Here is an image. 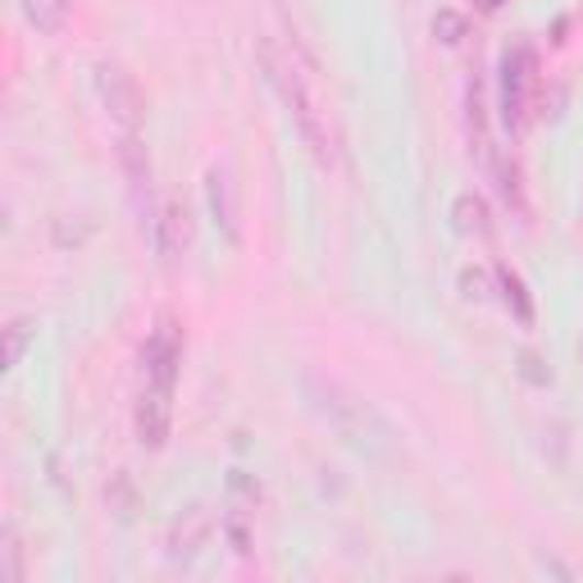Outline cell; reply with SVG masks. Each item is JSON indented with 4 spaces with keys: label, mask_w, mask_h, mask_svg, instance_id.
Returning a JSON list of instances; mask_svg holds the SVG:
<instances>
[{
    "label": "cell",
    "mask_w": 583,
    "mask_h": 583,
    "mask_svg": "<svg viewBox=\"0 0 583 583\" xmlns=\"http://www.w3.org/2000/svg\"><path fill=\"white\" fill-rule=\"evenodd\" d=\"M105 497H110V506H119V515H128L133 511V483H128V474H114L110 487H105Z\"/></svg>",
    "instance_id": "obj_18"
},
{
    "label": "cell",
    "mask_w": 583,
    "mask_h": 583,
    "mask_svg": "<svg viewBox=\"0 0 583 583\" xmlns=\"http://www.w3.org/2000/svg\"><path fill=\"white\" fill-rule=\"evenodd\" d=\"M460 288H466V296H483V269H466V273H460Z\"/></svg>",
    "instance_id": "obj_21"
},
{
    "label": "cell",
    "mask_w": 583,
    "mask_h": 583,
    "mask_svg": "<svg viewBox=\"0 0 583 583\" xmlns=\"http://www.w3.org/2000/svg\"><path fill=\"white\" fill-rule=\"evenodd\" d=\"M150 242H156L160 260L188 256V247H192V214H188V205H182V201H165V205H160V220H156V233H150Z\"/></svg>",
    "instance_id": "obj_9"
},
{
    "label": "cell",
    "mask_w": 583,
    "mask_h": 583,
    "mask_svg": "<svg viewBox=\"0 0 583 583\" xmlns=\"http://www.w3.org/2000/svg\"><path fill=\"white\" fill-rule=\"evenodd\" d=\"M220 529H224V538H228V547L237 551V557H247V551H251V525H247V515H242V511H228Z\"/></svg>",
    "instance_id": "obj_17"
},
{
    "label": "cell",
    "mask_w": 583,
    "mask_h": 583,
    "mask_svg": "<svg viewBox=\"0 0 583 583\" xmlns=\"http://www.w3.org/2000/svg\"><path fill=\"white\" fill-rule=\"evenodd\" d=\"M178 365H182V328L173 319H160L150 328L146 347H142V374H146V388H160V392H173L178 388Z\"/></svg>",
    "instance_id": "obj_6"
},
{
    "label": "cell",
    "mask_w": 583,
    "mask_h": 583,
    "mask_svg": "<svg viewBox=\"0 0 583 583\" xmlns=\"http://www.w3.org/2000/svg\"><path fill=\"white\" fill-rule=\"evenodd\" d=\"M260 65H265L269 87L279 91L283 114L292 119V128H296V137L305 142V150H311V156H315L324 169H333V165H337V137H333V128H328V110L319 105L315 82H311L315 59L305 55V51L296 46V37H292L288 51H279L273 42H265V46H260Z\"/></svg>",
    "instance_id": "obj_1"
},
{
    "label": "cell",
    "mask_w": 583,
    "mask_h": 583,
    "mask_svg": "<svg viewBox=\"0 0 583 583\" xmlns=\"http://www.w3.org/2000/svg\"><path fill=\"white\" fill-rule=\"evenodd\" d=\"M91 78H97V97H101L105 114L119 124V133H142V124H146V91H142V82L124 65H114V59H101V65L91 69Z\"/></svg>",
    "instance_id": "obj_4"
},
{
    "label": "cell",
    "mask_w": 583,
    "mask_h": 583,
    "mask_svg": "<svg viewBox=\"0 0 583 583\" xmlns=\"http://www.w3.org/2000/svg\"><path fill=\"white\" fill-rule=\"evenodd\" d=\"M19 10H23L27 23L37 27V33L59 37L69 27V19H74V0H19Z\"/></svg>",
    "instance_id": "obj_11"
},
{
    "label": "cell",
    "mask_w": 583,
    "mask_h": 583,
    "mask_svg": "<svg viewBox=\"0 0 583 583\" xmlns=\"http://www.w3.org/2000/svg\"><path fill=\"white\" fill-rule=\"evenodd\" d=\"M534 87H538V55L534 46H515L502 55V78H497V110L502 124L511 133L525 128L529 105H534Z\"/></svg>",
    "instance_id": "obj_3"
},
{
    "label": "cell",
    "mask_w": 583,
    "mask_h": 583,
    "mask_svg": "<svg viewBox=\"0 0 583 583\" xmlns=\"http://www.w3.org/2000/svg\"><path fill=\"white\" fill-rule=\"evenodd\" d=\"M497 288H502V301H506V311L519 319V324H534V296H529V288H525V279L511 269V265H497Z\"/></svg>",
    "instance_id": "obj_14"
},
{
    "label": "cell",
    "mask_w": 583,
    "mask_h": 583,
    "mask_svg": "<svg viewBox=\"0 0 583 583\" xmlns=\"http://www.w3.org/2000/svg\"><path fill=\"white\" fill-rule=\"evenodd\" d=\"M305 396H311V406L319 411V419H324L347 447H356V451H365V456L392 451V428L383 424V415H379L370 402L351 396L343 383L305 374Z\"/></svg>",
    "instance_id": "obj_2"
},
{
    "label": "cell",
    "mask_w": 583,
    "mask_h": 583,
    "mask_svg": "<svg viewBox=\"0 0 583 583\" xmlns=\"http://www.w3.org/2000/svg\"><path fill=\"white\" fill-rule=\"evenodd\" d=\"M210 511H201V506H188L178 519H173V529H169V557L178 561V565H192L201 551H205V542H210Z\"/></svg>",
    "instance_id": "obj_8"
},
{
    "label": "cell",
    "mask_w": 583,
    "mask_h": 583,
    "mask_svg": "<svg viewBox=\"0 0 583 583\" xmlns=\"http://www.w3.org/2000/svg\"><path fill=\"white\" fill-rule=\"evenodd\" d=\"M205 197H210L214 224H220V228L228 233V242H237L242 228H237V192H233L228 169H210V173H205Z\"/></svg>",
    "instance_id": "obj_10"
},
{
    "label": "cell",
    "mask_w": 583,
    "mask_h": 583,
    "mask_svg": "<svg viewBox=\"0 0 583 583\" xmlns=\"http://www.w3.org/2000/svg\"><path fill=\"white\" fill-rule=\"evenodd\" d=\"M5 561H10V574H14V579H23V547H19L14 525H5Z\"/></svg>",
    "instance_id": "obj_19"
},
{
    "label": "cell",
    "mask_w": 583,
    "mask_h": 583,
    "mask_svg": "<svg viewBox=\"0 0 583 583\" xmlns=\"http://www.w3.org/2000/svg\"><path fill=\"white\" fill-rule=\"evenodd\" d=\"M169 424H173V392L160 388H142V402L133 411V428H137V442L146 451H160L169 442Z\"/></svg>",
    "instance_id": "obj_7"
},
{
    "label": "cell",
    "mask_w": 583,
    "mask_h": 583,
    "mask_svg": "<svg viewBox=\"0 0 583 583\" xmlns=\"http://www.w3.org/2000/svg\"><path fill=\"white\" fill-rule=\"evenodd\" d=\"M519 374H525V379H529V383H538V388H542V383H547V379H551V374H547V370H542V360H538V356H534V351H525V356H519Z\"/></svg>",
    "instance_id": "obj_20"
},
{
    "label": "cell",
    "mask_w": 583,
    "mask_h": 583,
    "mask_svg": "<svg viewBox=\"0 0 583 583\" xmlns=\"http://www.w3.org/2000/svg\"><path fill=\"white\" fill-rule=\"evenodd\" d=\"M451 214H456V228L466 233V237H493V214H487V201L483 197H474V192H460L456 197V205H451Z\"/></svg>",
    "instance_id": "obj_12"
},
{
    "label": "cell",
    "mask_w": 583,
    "mask_h": 583,
    "mask_svg": "<svg viewBox=\"0 0 583 583\" xmlns=\"http://www.w3.org/2000/svg\"><path fill=\"white\" fill-rule=\"evenodd\" d=\"M466 14H460V10H438L434 14V37L442 42V46H460V42H466Z\"/></svg>",
    "instance_id": "obj_15"
},
{
    "label": "cell",
    "mask_w": 583,
    "mask_h": 583,
    "mask_svg": "<svg viewBox=\"0 0 583 583\" xmlns=\"http://www.w3.org/2000/svg\"><path fill=\"white\" fill-rule=\"evenodd\" d=\"M33 333H37V328H33V319H10V328H5V365H10V370L23 360L27 337H33Z\"/></svg>",
    "instance_id": "obj_16"
},
{
    "label": "cell",
    "mask_w": 583,
    "mask_h": 583,
    "mask_svg": "<svg viewBox=\"0 0 583 583\" xmlns=\"http://www.w3.org/2000/svg\"><path fill=\"white\" fill-rule=\"evenodd\" d=\"M502 5H506V0H474V10H479V14H497Z\"/></svg>",
    "instance_id": "obj_22"
},
{
    "label": "cell",
    "mask_w": 583,
    "mask_h": 583,
    "mask_svg": "<svg viewBox=\"0 0 583 583\" xmlns=\"http://www.w3.org/2000/svg\"><path fill=\"white\" fill-rule=\"evenodd\" d=\"M483 169L493 173V182H497V197H502L506 205L525 210V182H519V165L506 156V150H493V156H487V165H483Z\"/></svg>",
    "instance_id": "obj_13"
},
{
    "label": "cell",
    "mask_w": 583,
    "mask_h": 583,
    "mask_svg": "<svg viewBox=\"0 0 583 583\" xmlns=\"http://www.w3.org/2000/svg\"><path fill=\"white\" fill-rule=\"evenodd\" d=\"M119 169H124V182L133 192V205L142 214V228L156 233V220H160V205H156V173H150V150L142 142V133H119Z\"/></svg>",
    "instance_id": "obj_5"
}]
</instances>
